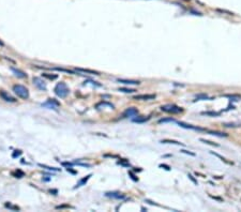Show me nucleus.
<instances>
[{
  "label": "nucleus",
  "instance_id": "obj_1",
  "mask_svg": "<svg viewBox=\"0 0 241 212\" xmlns=\"http://www.w3.org/2000/svg\"><path fill=\"white\" fill-rule=\"evenodd\" d=\"M13 91L16 94L17 97H19L20 99H24V100H27L29 98V91L25 86L23 85H14L13 86Z\"/></svg>",
  "mask_w": 241,
  "mask_h": 212
},
{
  "label": "nucleus",
  "instance_id": "obj_2",
  "mask_svg": "<svg viewBox=\"0 0 241 212\" xmlns=\"http://www.w3.org/2000/svg\"><path fill=\"white\" fill-rule=\"evenodd\" d=\"M70 92V90L69 88H68V86L64 84V83H59L56 85V87H55V93H56V96L59 97V98H65L68 94H69Z\"/></svg>",
  "mask_w": 241,
  "mask_h": 212
},
{
  "label": "nucleus",
  "instance_id": "obj_3",
  "mask_svg": "<svg viewBox=\"0 0 241 212\" xmlns=\"http://www.w3.org/2000/svg\"><path fill=\"white\" fill-rule=\"evenodd\" d=\"M161 110L165 111V112H169V114H179L180 111H182V108L176 106V105H172V104H167V105L162 106Z\"/></svg>",
  "mask_w": 241,
  "mask_h": 212
},
{
  "label": "nucleus",
  "instance_id": "obj_4",
  "mask_svg": "<svg viewBox=\"0 0 241 212\" xmlns=\"http://www.w3.org/2000/svg\"><path fill=\"white\" fill-rule=\"evenodd\" d=\"M59 106H60V103H59L58 101H56L55 99H48L46 102L42 104V107H46V108L54 109V110H56Z\"/></svg>",
  "mask_w": 241,
  "mask_h": 212
},
{
  "label": "nucleus",
  "instance_id": "obj_5",
  "mask_svg": "<svg viewBox=\"0 0 241 212\" xmlns=\"http://www.w3.org/2000/svg\"><path fill=\"white\" fill-rule=\"evenodd\" d=\"M32 82H33V85H34L38 89L43 90V91H45V90H46V84H45V82H44L42 78H40V77H33Z\"/></svg>",
  "mask_w": 241,
  "mask_h": 212
},
{
  "label": "nucleus",
  "instance_id": "obj_6",
  "mask_svg": "<svg viewBox=\"0 0 241 212\" xmlns=\"http://www.w3.org/2000/svg\"><path fill=\"white\" fill-rule=\"evenodd\" d=\"M0 97L2 98V100L7 101V102H10V103H15V102H16V99H15V98H13L11 94H9L7 91H3V90H1V91H0Z\"/></svg>",
  "mask_w": 241,
  "mask_h": 212
},
{
  "label": "nucleus",
  "instance_id": "obj_7",
  "mask_svg": "<svg viewBox=\"0 0 241 212\" xmlns=\"http://www.w3.org/2000/svg\"><path fill=\"white\" fill-rule=\"evenodd\" d=\"M134 100H143V101H149V100H153L156 99L154 94H139V96H135Z\"/></svg>",
  "mask_w": 241,
  "mask_h": 212
},
{
  "label": "nucleus",
  "instance_id": "obj_8",
  "mask_svg": "<svg viewBox=\"0 0 241 212\" xmlns=\"http://www.w3.org/2000/svg\"><path fill=\"white\" fill-rule=\"evenodd\" d=\"M106 197H112V198H117V199H125V196L122 195L121 193L118 192H108L105 194Z\"/></svg>",
  "mask_w": 241,
  "mask_h": 212
},
{
  "label": "nucleus",
  "instance_id": "obj_9",
  "mask_svg": "<svg viewBox=\"0 0 241 212\" xmlns=\"http://www.w3.org/2000/svg\"><path fill=\"white\" fill-rule=\"evenodd\" d=\"M177 124L179 125V127L181 128H184V129H190V130H196V131H206L205 129H202V128H198V127H193V125H191V124H186L184 122H181V121H179V122H177Z\"/></svg>",
  "mask_w": 241,
  "mask_h": 212
},
{
  "label": "nucleus",
  "instance_id": "obj_10",
  "mask_svg": "<svg viewBox=\"0 0 241 212\" xmlns=\"http://www.w3.org/2000/svg\"><path fill=\"white\" fill-rule=\"evenodd\" d=\"M11 71L15 74V76H17V77H19V78H27V74L25 73V72L16 69V67H11Z\"/></svg>",
  "mask_w": 241,
  "mask_h": 212
},
{
  "label": "nucleus",
  "instance_id": "obj_11",
  "mask_svg": "<svg viewBox=\"0 0 241 212\" xmlns=\"http://www.w3.org/2000/svg\"><path fill=\"white\" fill-rule=\"evenodd\" d=\"M138 114V110L136 109L134 107H131V108H128L125 111H124V116L125 117H133V116H136Z\"/></svg>",
  "mask_w": 241,
  "mask_h": 212
},
{
  "label": "nucleus",
  "instance_id": "obj_12",
  "mask_svg": "<svg viewBox=\"0 0 241 212\" xmlns=\"http://www.w3.org/2000/svg\"><path fill=\"white\" fill-rule=\"evenodd\" d=\"M118 83L124 84V85H139L138 80H131V79H117Z\"/></svg>",
  "mask_w": 241,
  "mask_h": 212
},
{
  "label": "nucleus",
  "instance_id": "obj_13",
  "mask_svg": "<svg viewBox=\"0 0 241 212\" xmlns=\"http://www.w3.org/2000/svg\"><path fill=\"white\" fill-rule=\"evenodd\" d=\"M161 144H172V145H178V146H184L182 143L176 142V140H171V139H162Z\"/></svg>",
  "mask_w": 241,
  "mask_h": 212
},
{
  "label": "nucleus",
  "instance_id": "obj_14",
  "mask_svg": "<svg viewBox=\"0 0 241 212\" xmlns=\"http://www.w3.org/2000/svg\"><path fill=\"white\" fill-rule=\"evenodd\" d=\"M90 177H91V175H88V176H86L85 178H83V179H81V180H80V181H79L78 183L76 184L75 189H76V187H79V186H81V185H84L85 183H87V181H88V180H89V178H90Z\"/></svg>",
  "mask_w": 241,
  "mask_h": 212
},
{
  "label": "nucleus",
  "instance_id": "obj_15",
  "mask_svg": "<svg viewBox=\"0 0 241 212\" xmlns=\"http://www.w3.org/2000/svg\"><path fill=\"white\" fill-rule=\"evenodd\" d=\"M76 71L84 72V73H88V74H94V75H99V72H97V71H92V70H88V69H76Z\"/></svg>",
  "mask_w": 241,
  "mask_h": 212
},
{
  "label": "nucleus",
  "instance_id": "obj_16",
  "mask_svg": "<svg viewBox=\"0 0 241 212\" xmlns=\"http://www.w3.org/2000/svg\"><path fill=\"white\" fill-rule=\"evenodd\" d=\"M224 97L226 98H228V99H231V100H234V101H238L241 99V96H239V94H225Z\"/></svg>",
  "mask_w": 241,
  "mask_h": 212
},
{
  "label": "nucleus",
  "instance_id": "obj_17",
  "mask_svg": "<svg viewBox=\"0 0 241 212\" xmlns=\"http://www.w3.org/2000/svg\"><path fill=\"white\" fill-rule=\"evenodd\" d=\"M206 132H208L209 134H211V135H215V136H220V137H223V136H227V134L225 133H220V132H213V131H207L206 130Z\"/></svg>",
  "mask_w": 241,
  "mask_h": 212
},
{
  "label": "nucleus",
  "instance_id": "obj_18",
  "mask_svg": "<svg viewBox=\"0 0 241 212\" xmlns=\"http://www.w3.org/2000/svg\"><path fill=\"white\" fill-rule=\"evenodd\" d=\"M150 119V117H144V118H136V119H133L134 122H137V123H143V122H146Z\"/></svg>",
  "mask_w": 241,
  "mask_h": 212
},
{
  "label": "nucleus",
  "instance_id": "obj_19",
  "mask_svg": "<svg viewBox=\"0 0 241 212\" xmlns=\"http://www.w3.org/2000/svg\"><path fill=\"white\" fill-rule=\"evenodd\" d=\"M165 122H176V120L174 118H164V119L159 120V123H165Z\"/></svg>",
  "mask_w": 241,
  "mask_h": 212
},
{
  "label": "nucleus",
  "instance_id": "obj_20",
  "mask_svg": "<svg viewBox=\"0 0 241 212\" xmlns=\"http://www.w3.org/2000/svg\"><path fill=\"white\" fill-rule=\"evenodd\" d=\"M118 90L121 91V92H124V93H133V92L136 91L135 89H128V88H119Z\"/></svg>",
  "mask_w": 241,
  "mask_h": 212
},
{
  "label": "nucleus",
  "instance_id": "obj_21",
  "mask_svg": "<svg viewBox=\"0 0 241 212\" xmlns=\"http://www.w3.org/2000/svg\"><path fill=\"white\" fill-rule=\"evenodd\" d=\"M199 140L203 142L204 144H207V145H211V146H214V147H219V145H217V144H214V143H212V142H210V140H207V139H203V138H201Z\"/></svg>",
  "mask_w": 241,
  "mask_h": 212
},
{
  "label": "nucleus",
  "instance_id": "obj_22",
  "mask_svg": "<svg viewBox=\"0 0 241 212\" xmlns=\"http://www.w3.org/2000/svg\"><path fill=\"white\" fill-rule=\"evenodd\" d=\"M212 153V154H214L216 157H219V159L221 160V161H223V162H224V163H226V164H233V163H230V162H228V161H227L226 159H224V157H223V156H221L220 154H217V153H214V152H211Z\"/></svg>",
  "mask_w": 241,
  "mask_h": 212
},
{
  "label": "nucleus",
  "instance_id": "obj_23",
  "mask_svg": "<svg viewBox=\"0 0 241 212\" xmlns=\"http://www.w3.org/2000/svg\"><path fill=\"white\" fill-rule=\"evenodd\" d=\"M39 166H41V167H43V168L47 169V170H53V171H58V170H59V168H55V167H49V166L43 165V164H39Z\"/></svg>",
  "mask_w": 241,
  "mask_h": 212
},
{
  "label": "nucleus",
  "instance_id": "obj_24",
  "mask_svg": "<svg viewBox=\"0 0 241 212\" xmlns=\"http://www.w3.org/2000/svg\"><path fill=\"white\" fill-rule=\"evenodd\" d=\"M43 77H46L48 79H51V80H54V79H56L58 77V75H49V74H43Z\"/></svg>",
  "mask_w": 241,
  "mask_h": 212
},
{
  "label": "nucleus",
  "instance_id": "obj_25",
  "mask_svg": "<svg viewBox=\"0 0 241 212\" xmlns=\"http://www.w3.org/2000/svg\"><path fill=\"white\" fill-rule=\"evenodd\" d=\"M202 115H206V116H219L220 112H214V111H207V112H203Z\"/></svg>",
  "mask_w": 241,
  "mask_h": 212
},
{
  "label": "nucleus",
  "instance_id": "obj_26",
  "mask_svg": "<svg viewBox=\"0 0 241 212\" xmlns=\"http://www.w3.org/2000/svg\"><path fill=\"white\" fill-rule=\"evenodd\" d=\"M208 96H206V94H198V96H196V100H208Z\"/></svg>",
  "mask_w": 241,
  "mask_h": 212
},
{
  "label": "nucleus",
  "instance_id": "obj_27",
  "mask_svg": "<svg viewBox=\"0 0 241 212\" xmlns=\"http://www.w3.org/2000/svg\"><path fill=\"white\" fill-rule=\"evenodd\" d=\"M55 70H57V71H61V72H67V73H71V74H74V72H73V71L64 70V69H61V67H55Z\"/></svg>",
  "mask_w": 241,
  "mask_h": 212
},
{
  "label": "nucleus",
  "instance_id": "obj_28",
  "mask_svg": "<svg viewBox=\"0 0 241 212\" xmlns=\"http://www.w3.org/2000/svg\"><path fill=\"white\" fill-rule=\"evenodd\" d=\"M188 177H189V179H190V180H191V181H192V182H193L194 184H196V185H197V184H198V182H197V180H195V179H194V177H193V176H192V175H190V174H189V175H188Z\"/></svg>",
  "mask_w": 241,
  "mask_h": 212
},
{
  "label": "nucleus",
  "instance_id": "obj_29",
  "mask_svg": "<svg viewBox=\"0 0 241 212\" xmlns=\"http://www.w3.org/2000/svg\"><path fill=\"white\" fill-rule=\"evenodd\" d=\"M6 207H7V208H11V209H13V210H19L18 207L12 206V205H10V204H6Z\"/></svg>",
  "mask_w": 241,
  "mask_h": 212
},
{
  "label": "nucleus",
  "instance_id": "obj_30",
  "mask_svg": "<svg viewBox=\"0 0 241 212\" xmlns=\"http://www.w3.org/2000/svg\"><path fill=\"white\" fill-rule=\"evenodd\" d=\"M181 152H182V153H185V154H189V155H192V156H195V155H196L195 153L190 152V151H188V150H181Z\"/></svg>",
  "mask_w": 241,
  "mask_h": 212
},
{
  "label": "nucleus",
  "instance_id": "obj_31",
  "mask_svg": "<svg viewBox=\"0 0 241 212\" xmlns=\"http://www.w3.org/2000/svg\"><path fill=\"white\" fill-rule=\"evenodd\" d=\"M118 164H121V165H123V166H130L129 162H121V161H119V162H118Z\"/></svg>",
  "mask_w": 241,
  "mask_h": 212
},
{
  "label": "nucleus",
  "instance_id": "obj_32",
  "mask_svg": "<svg viewBox=\"0 0 241 212\" xmlns=\"http://www.w3.org/2000/svg\"><path fill=\"white\" fill-rule=\"evenodd\" d=\"M21 154V151L18 150V152H15V153H13V157H15V156H18Z\"/></svg>",
  "mask_w": 241,
  "mask_h": 212
},
{
  "label": "nucleus",
  "instance_id": "obj_33",
  "mask_svg": "<svg viewBox=\"0 0 241 212\" xmlns=\"http://www.w3.org/2000/svg\"><path fill=\"white\" fill-rule=\"evenodd\" d=\"M160 167H164L165 169H167V170H169L170 168H169V166H167V165H160Z\"/></svg>",
  "mask_w": 241,
  "mask_h": 212
},
{
  "label": "nucleus",
  "instance_id": "obj_34",
  "mask_svg": "<svg viewBox=\"0 0 241 212\" xmlns=\"http://www.w3.org/2000/svg\"><path fill=\"white\" fill-rule=\"evenodd\" d=\"M3 45H4V44H3V42L1 41V40H0V46H3Z\"/></svg>",
  "mask_w": 241,
  "mask_h": 212
}]
</instances>
